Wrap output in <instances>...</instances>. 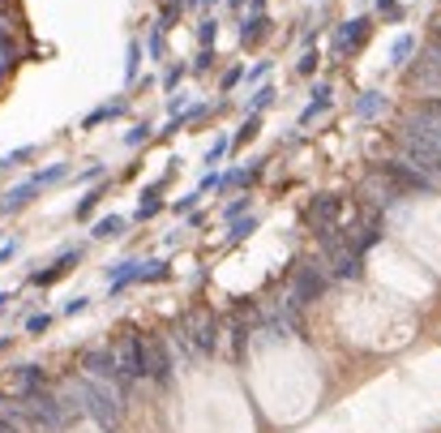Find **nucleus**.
<instances>
[{
  "label": "nucleus",
  "mask_w": 441,
  "mask_h": 433,
  "mask_svg": "<svg viewBox=\"0 0 441 433\" xmlns=\"http://www.w3.org/2000/svg\"><path fill=\"white\" fill-rule=\"evenodd\" d=\"M64 172H69V163H52L47 172H35V176H30V181H22L18 189H9V194H5V202H0V211H22V206H26L30 198H35L43 185H56Z\"/></svg>",
  "instance_id": "2"
},
{
  "label": "nucleus",
  "mask_w": 441,
  "mask_h": 433,
  "mask_svg": "<svg viewBox=\"0 0 441 433\" xmlns=\"http://www.w3.org/2000/svg\"><path fill=\"white\" fill-rule=\"evenodd\" d=\"M325 107H330V86H317V90H313V103H308L304 116H300V124H308V120H313L317 111H325Z\"/></svg>",
  "instance_id": "8"
},
{
  "label": "nucleus",
  "mask_w": 441,
  "mask_h": 433,
  "mask_svg": "<svg viewBox=\"0 0 441 433\" xmlns=\"http://www.w3.org/2000/svg\"><path fill=\"white\" fill-rule=\"evenodd\" d=\"M206 5H215V0H206Z\"/></svg>",
  "instance_id": "28"
},
{
  "label": "nucleus",
  "mask_w": 441,
  "mask_h": 433,
  "mask_svg": "<svg viewBox=\"0 0 441 433\" xmlns=\"http://www.w3.org/2000/svg\"><path fill=\"white\" fill-rule=\"evenodd\" d=\"M77 258H81V249H69V253H60V262H56L52 270H39V275H35V283H39V287L56 283V279H60V275H64V270H69V266H73Z\"/></svg>",
  "instance_id": "5"
},
{
  "label": "nucleus",
  "mask_w": 441,
  "mask_h": 433,
  "mask_svg": "<svg viewBox=\"0 0 441 433\" xmlns=\"http://www.w3.org/2000/svg\"><path fill=\"white\" fill-rule=\"evenodd\" d=\"M253 228H257V223H253V219H249V223H236V232H232V240H244V236H249Z\"/></svg>",
  "instance_id": "23"
},
{
  "label": "nucleus",
  "mask_w": 441,
  "mask_h": 433,
  "mask_svg": "<svg viewBox=\"0 0 441 433\" xmlns=\"http://www.w3.org/2000/svg\"><path fill=\"white\" fill-rule=\"evenodd\" d=\"M163 211V202H159V185L155 189H146L142 194V202H137V219H155Z\"/></svg>",
  "instance_id": "9"
},
{
  "label": "nucleus",
  "mask_w": 441,
  "mask_h": 433,
  "mask_svg": "<svg viewBox=\"0 0 441 433\" xmlns=\"http://www.w3.org/2000/svg\"><path fill=\"white\" fill-rule=\"evenodd\" d=\"M94 206H99V189H94V194H86V198H81L73 215H77V219H90V211H94Z\"/></svg>",
  "instance_id": "13"
},
{
  "label": "nucleus",
  "mask_w": 441,
  "mask_h": 433,
  "mask_svg": "<svg viewBox=\"0 0 441 433\" xmlns=\"http://www.w3.org/2000/svg\"><path fill=\"white\" fill-rule=\"evenodd\" d=\"M364 30H369V18H356V22H347V26L338 30V39H334V52L343 56L347 47H356V43L364 39Z\"/></svg>",
  "instance_id": "4"
},
{
  "label": "nucleus",
  "mask_w": 441,
  "mask_h": 433,
  "mask_svg": "<svg viewBox=\"0 0 441 433\" xmlns=\"http://www.w3.org/2000/svg\"><path fill=\"white\" fill-rule=\"evenodd\" d=\"M120 111H124V99H116V103H103V107H94L90 116H86V129H90V124H99V120H107V116H120Z\"/></svg>",
  "instance_id": "11"
},
{
  "label": "nucleus",
  "mask_w": 441,
  "mask_h": 433,
  "mask_svg": "<svg viewBox=\"0 0 441 433\" xmlns=\"http://www.w3.org/2000/svg\"><path fill=\"white\" fill-rule=\"evenodd\" d=\"M137 65H142V43L133 39V43H129V69H124V82H137Z\"/></svg>",
  "instance_id": "12"
},
{
  "label": "nucleus",
  "mask_w": 441,
  "mask_h": 433,
  "mask_svg": "<svg viewBox=\"0 0 441 433\" xmlns=\"http://www.w3.org/2000/svg\"><path fill=\"white\" fill-rule=\"evenodd\" d=\"M47 326H52V317H47V313H35V317L26 322V330H30V334H43Z\"/></svg>",
  "instance_id": "16"
},
{
  "label": "nucleus",
  "mask_w": 441,
  "mask_h": 433,
  "mask_svg": "<svg viewBox=\"0 0 441 433\" xmlns=\"http://www.w3.org/2000/svg\"><path fill=\"white\" fill-rule=\"evenodd\" d=\"M313 69H317V56H313V52H308V56L300 60V73H313Z\"/></svg>",
  "instance_id": "25"
},
{
  "label": "nucleus",
  "mask_w": 441,
  "mask_h": 433,
  "mask_svg": "<svg viewBox=\"0 0 441 433\" xmlns=\"http://www.w3.org/2000/svg\"><path fill=\"white\" fill-rule=\"evenodd\" d=\"M198 198H202V194H198V189H193L189 198H181V202H172V211H176V215H185V211H193V206H198Z\"/></svg>",
  "instance_id": "18"
},
{
  "label": "nucleus",
  "mask_w": 441,
  "mask_h": 433,
  "mask_svg": "<svg viewBox=\"0 0 441 433\" xmlns=\"http://www.w3.org/2000/svg\"><path fill=\"white\" fill-rule=\"evenodd\" d=\"M9 300H13V296H9V292H0V309H5V304H9Z\"/></svg>",
  "instance_id": "27"
},
{
  "label": "nucleus",
  "mask_w": 441,
  "mask_h": 433,
  "mask_svg": "<svg viewBox=\"0 0 441 433\" xmlns=\"http://www.w3.org/2000/svg\"><path fill=\"white\" fill-rule=\"evenodd\" d=\"M227 146H232V142H227V137H219L215 146H210V155H206V163H210V168H219V159L227 155Z\"/></svg>",
  "instance_id": "14"
},
{
  "label": "nucleus",
  "mask_w": 441,
  "mask_h": 433,
  "mask_svg": "<svg viewBox=\"0 0 441 433\" xmlns=\"http://www.w3.org/2000/svg\"><path fill=\"white\" fill-rule=\"evenodd\" d=\"M30 155H35V146H18V150L0 155V172H9V168H22V163H26Z\"/></svg>",
  "instance_id": "10"
},
{
  "label": "nucleus",
  "mask_w": 441,
  "mask_h": 433,
  "mask_svg": "<svg viewBox=\"0 0 441 433\" xmlns=\"http://www.w3.org/2000/svg\"><path fill=\"white\" fill-rule=\"evenodd\" d=\"M81 309H86V296H77V300L64 304V313H81Z\"/></svg>",
  "instance_id": "24"
},
{
  "label": "nucleus",
  "mask_w": 441,
  "mask_h": 433,
  "mask_svg": "<svg viewBox=\"0 0 441 433\" xmlns=\"http://www.w3.org/2000/svg\"><path fill=\"white\" fill-rule=\"evenodd\" d=\"M181 77H185V65H172V69H168V77H163V86H168V90H172L176 82H181Z\"/></svg>",
  "instance_id": "20"
},
{
  "label": "nucleus",
  "mask_w": 441,
  "mask_h": 433,
  "mask_svg": "<svg viewBox=\"0 0 441 433\" xmlns=\"http://www.w3.org/2000/svg\"><path fill=\"white\" fill-rule=\"evenodd\" d=\"M43 386V373L35 365H22V369H13V373L5 378V395L13 399V404H18V399H26V395H35Z\"/></svg>",
  "instance_id": "3"
},
{
  "label": "nucleus",
  "mask_w": 441,
  "mask_h": 433,
  "mask_svg": "<svg viewBox=\"0 0 441 433\" xmlns=\"http://www.w3.org/2000/svg\"><path fill=\"white\" fill-rule=\"evenodd\" d=\"M412 52V35H403L399 43H395V65H403V56Z\"/></svg>",
  "instance_id": "19"
},
{
  "label": "nucleus",
  "mask_w": 441,
  "mask_h": 433,
  "mask_svg": "<svg viewBox=\"0 0 441 433\" xmlns=\"http://www.w3.org/2000/svg\"><path fill=\"white\" fill-rule=\"evenodd\" d=\"M142 137H150V124H137V129H133V133H129L124 142H129V146H137V142H142Z\"/></svg>",
  "instance_id": "21"
},
{
  "label": "nucleus",
  "mask_w": 441,
  "mask_h": 433,
  "mask_svg": "<svg viewBox=\"0 0 441 433\" xmlns=\"http://www.w3.org/2000/svg\"><path fill=\"white\" fill-rule=\"evenodd\" d=\"M77 395H81V408H86L103 429L116 425V416H120V395L111 391V378H86V382L77 386Z\"/></svg>",
  "instance_id": "1"
},
{
  "label": "nucleus",
  "mask_w": 441,
  "mask_h": 433,
  "mask_svg": "<svg viewBox=\"0 0 441 433\" xmlns=\"http://www.w3.org/2000/svg\"><path fill=\"white\" fill-rule=\"evenodd\" d=\"M215 35H219V22H215V18H206V22H202V35H198V39H202V47L215 43Z\"/></svg>",
  "instance_id": "15"
},
{
  "label": "nucleus",
  "mask_w": 441,
  "mask_h": 433,
  "mask_svg": "<svg viewBox=\"0 0 441 433\" xmlns=\"http://www.w3.org/2000/svg\"><path fill=\"white\" fill-rule=\"evenodd\" d=\"M13 253H18V245H13V240H9V245H5V249H0V262H9V258H13Z\"/></svg>",
  "instance_id": "26"
},
{
  "label": "nucleus",
  "mask_w": 441,
  "mask_h": 433,
  "mask_svg": "<svg viewBox=\"0 0 441 433\" xmlns=\"http://www.w3.org/2000/svg\"><path fill=\"white\" fill-rule=\"evenodd\" d=\"M103 172H107L103 163H90L86 172H81V176H77V181H99V176H103Z\"/></svg>",
  "instance_id": "22"
},
{
  "label": "nucleus",
  "mask_w": 441,
  "mask_h": 433,
  "mask_svg": "<svg viewBox=\"0 0 441 433\" xmlns=\"http://www.w3.org/2000/svg\"><path fill=\"white\" fill-rule=\"evenodd\" d=\"M124 223H129V219H120V215L99 219V223H94V240H116V236L124 232Z\"/></svg>",
  "instance_id": "7"
},
{
  "label": "nucleus",
  "mask_w": 441,
  "mask_h": 433,
  "mask_svg": "<svg viewBox=\"0 0 441 433\" xmlns=\"http://www.w3.org/2000/svg\"><path fill=\"white\" fill-rule=\"evenodd\" d=\"M86 369H90L94 378H111V373H116V352H90Z\"/></svg>",
  "instance_id": "6"
},
{
  "label": "nucleus",
  "mask_w": 441,
  "mask_h": 433,
  "mask_svg": "<svg viewBox=\"0 0 441 433\" xmlns=\"http://www.w3.org/2000/svg\"><path fill=\"white\" fill-rule=\"evenodd\" d=\"M270 103H274V86H261V90H257V99H253V111L270 107Z\"/></svg>",
  "instance_id": "17"
}]
</instances>
